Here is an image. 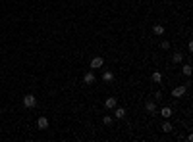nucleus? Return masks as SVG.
I'll list each match as a JSON object with an SVG mask.
<instances>
[{"instance_id": "16", "label": "nucleus", "mask_w": 193, "mask_h": 142, "mask_svg": "<svg viewBox=\"0 0 193 142\" xmlns=\"http://www.w3.org/2000/svg\"><path fill=\"white\" fill-rule=\"evenodd\" d=\"M103 123H104V125H112V117H110V115H104L103 117Z\"/></svg>"}, {"instance_id": "17", "label": "nucleus", "mask_w": 193, "mask_h": 142, "mask_svg": "<svg viewBox=\"0 0 193 142\" xmlns=\"http://www.w3.org/2000/svg\"><path fill=\"white\" fill-rule=\"evenodd\" d=\"M160 46L164 48V50H168V48H170V42H168V40H162V42H160Z\"/></svg>"}, {"instance_id": "15", "label": "nucleus", "mask_w": 193, "mask_h": 142, "mask_svg": "<svg viewBox=\"0 0 193 142\" xmlns=\"http://www.w3.org/2000/svg\"><path fill=\"white\" fill-rule=\"evenodd\" d=\"M162 131H164V133H170V131H172V125H170L168 121H164L162 123Z\"/></svg>"}, {"instance_id": "11", "label": "nucleus", "mask_w": 193, "mask_h": 142, "mask_svg": "<svg viewBox=\"0 0 193 142\" xmlns=\"http://www.w3.org/2000/svg\"><path fill=\"white\" fill-rule=\"evenodd\" d=\"M181 60H183L181 52H174V56H172V62H174V64H181Z\"/></svg>"}, {"instance_id": "6", "label": "nucleus", "mask_w": 193, "mask_h": 142, "mask_svg": "<svg viewBox=\"0 0 193 142\" xmlns=\"http://www.w3.org/2000/svg\"><path fill=\"white\" fill-rule=\"evenodd\" d=\"M83 83L85 84H93V83H95V75H93L91 71H87V73L83 75Z\"/></svg>"}, {"instance_id": "3", "label": "nucleus", "mask_w": 193, "mask_h": 142, "mask_svg": "<svg viewBox=\"0 0 193 142\" xmlns=\"http://www.w3.org/2000/svg\"><path fill=\"white\" fill-rule=\"evenodd\" d=\"M104 65V58H101V56H96V58L91 60V69H99V67H103Z\"/></svg>"}, {"instance_id": "14", "label": "nucleus", "mask_w": 193, "mask_h": 142, "mask_svg": "<svg viewBox=\"0 0 193 142\" xmlns=\"http://www.w3.org/2000/svg\"><path fill=\"white\" fill-rule=\"evenodd\" d=\"M181 71H183V75H187V77H189V75H191V65L186 64L183 67H181Z\"/></svg>"}, {"instance_id": "13", "label": "nucleus", "mask_w": 193, "mask_h": 142, "mask_svg": "<svg viewBox=\"0 0 193 142\" xmlns=\"http://www.w3.org/2000/svg\"><path fill=\"white\" fill-rule=\"evenodd\" d=\"M151 79H153V83H162V75L158 71H154L153 75H151Z\"/></svg>"}, {"instance_id": "1", "label": "nucleus", "mask_w": 193, "mask_h": 142, "mask_svg": "<svg viewBox=\"0 0 193 142\" xmlns=\"http://www.w3.org/2000/svg\"><path fill=\"white\" fill-rule=\"evenodd\" d=\"M23 106H25V108H29V110H31V108H35V106H37V98L33 96V94H27V96L23 98Z\"/></svg>"}, {"instance_id": "4", "label": "nucleus", "mask_w": 193, "mask_h": 142, "mask_svg": "<svg viewBox=\"0 0 193 142\" xmlns=\"http://www.w3.org/2000/svg\"><path fill=\"white\" fill-rule=\"evenodd\" d=\"M116 106H118V100H116V98H106V102H104V108H106V110H114Z\"/></svg>"}, {"instance_id": "7", "label": "nucleus", "mask_w": 193, "mask_h": 142, "mask_svg": "<svg viewBox=\"0 0 193 142\" xmlns=\"http://www.w3.org/2000/svg\"><path fill=\"white\" fill-rule=\"evenodd\" d=\"M114 117L116 119H124L126 117V110L124 108H114Z\"/></svg>"}, {"instance_id": "10", "label": "nucleus", "mask_w": 193, "mask_h": 142, "mask_svg": "<svg viewBox=\"0 0 193 142\" xmlns=\"http://www.w3.org/2000/svg\"><path fill=\"white\" fill-rule=\"evenodd\" d=\"M160 115L164 117V119L172 117V108H168V106H166V108H162V110H160Z\"/></svg>"}, {"instance_id": "8", "label": "nucleus", "mask_w": 193, "mask_h": 142, "mask_svg": "<svg viewBox=\"0 0 193 142\" xmlns=\"http://www.w3.org/2000/svg\"><path fill=\"white\" fill-rule=\"evenodd\" d=\"M37 125H39V129H48V119L46 117H39Z\"/></svg>"}, {"instance_id": "12", "label": "nucleus", "mask_w": 193, "mask_h": 142, "mask_svg": "<svg viewBox=\"0 0 193 142\" xmlns=\"http://www.w3.org/2000/svg\"><path fill=\"white\" fill-rule=\"evenodd\" d=\"M153 33L156 35V37H160V35H164V27H162V25H154L153 27Z\"/></svg>"}, {"instance_id": "9", "label": "nucleus", "mask_w": 193, "mask_h": 142, "mask_svg": "<svg viewBox=\"0 0 193 142\" xmlns=\"http://www.w3.org/2000/svg\"><path fill=\"white\" fill-rule=\"evenodd\" d=\"M112 79H114V73H112V71H104L103 73V81L104 83H112Z\"/></svg>"}, {"instance_id": "2", "label": "nucleus", "mask_w": 193, "mask_h": 142, "mask_svg": "<svg viewBox=\"0 0 193 142\" xmlns=\"http://www.w3.org/2000/svg\"><path fill=\"white\" fill-rule=\"evenodd\" d=\"M186 92H187V84H181V86H176V88L172 90V96L174 98H181Z\"/></svg>"}, {"instance_id": "5", "label": "nucleus", "mask_w": 193, "mask_h": 142, "mask_svg": "<svg viewBox=\"0 0 193 142\" xmlns=\"http://www.w3.org/2000/svg\"><path fill=\"white\" fill-rule=\"evenodd\" d=\"M145 108H147V111H151L153 115H156V104H154L153 100H147V102H145Z\"/></svg>"}, {"instance_id": "18", "label": "nucleus", "mask_w": 193, "mask_h": 142, "mask_svg": "<svg viewBox=\"0 0 193 142\" xmlns=\"http://www.w3.org/2000/svg\"><path fill=\"white\" fill-rule=\"evenodd\" d=\"M154 98H156V100H160V98H162V92H160V90L154 92Z\"/></svg>"}]
</instances>
